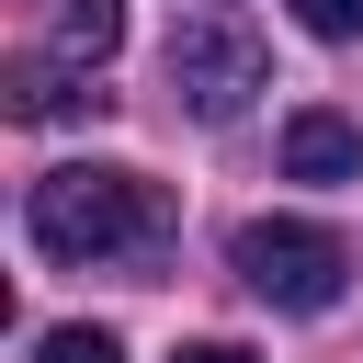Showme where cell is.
I'll return each instance as SVG.
<instances>
[{"instance_id":"9","label":"cell","mask_w":363,"mask_h":363,"mask_svg":"<svg viewBox=\"0 0 363 363\" xmlns=\"http://www.w3.org/2000/svg\"><path fill=\"white\" fill-rule=\"evenodd\" d=\"M170 363H261V352H250V340H182Z\"/></svg>"},{"instance_id":"7","label":"cell","mask_w":363,"mask_h":363,"mask_svg":"<svg viewBox=\"0 0 363 363\" xmlns=\"http://www.w3.org/2000/svg\"><path fill=\"white\" fill-rule=\"evenodd\" d=\"M79 102H102V91H68V68H23V113L45 125V113H79Z\"/></svg>"},{"instance_id":"4","label":"cell","mask_w":363,"mask_h":363,"mask_svg":"<svg viewBox=\"0 0 363 363\" xmlns=\"http://www.w3.org/2000/svg\"><path fill=\"white\" fill-rule=\"evenodd\" d=\"M284 170L295 182H363V125L352 113H284Z\"/></svg>"},{"instance_id":"1","label":"cell","mask_w":363,"mask_h":363,"mask_svg":"<svg viewBox=\"0 0 363 363\" xmlns=\"http://www.w3.org/2000/svg\"><path fill=\"white\" fill-rule=\"evenodd\" d=\"M23 227H34V250H45V261H125V250H147V238H159V182H147V170L68 159V170H45V182H34Z\"/></svg>"},{"instance_id":"3","label":"cell","mask_w":363,"mask_h":363,"mask_svg":"<svg viewBox=\"0 0 363 363\" xmlns=\"http://www.w3.org/2000/svg\"><path fill=\"white\" fill-rule=\"evenodd\" d=\"M261 91H272V45L238 11H182L170 23V102L193 125H238Z\"/></svg>"},{"instance_id":"8","label":"cell","mask_w":363,"mask_h":363,"mask_svg":"<svg viewBox=\"0 0 363 363\" xmlns=\"http://www.w3.org/2000/svg\"><path fill=\"white\" fill-rule=\"evenodd\" d=\"M295 23L329 34V45H352V34H363V0H295Z\"/></svg>"},{"instance_id":"2","label":"cell","mask_w":363,"mask_h":363,"mask_svg":"<svg viewBox=\"0 0 363 363\" xmlns=\"http://www.w3.org/2000/svg\"><path fill=\"white\" fill-rule=\"evenodd\" d=\"M227 261H238V284H250L261 306H284V318H329V306L352 295V250H340L318 216H250V227L227 238Z\"/></svg>"},{"instance_id":"5","label":"cell","mask_w":363,"mask_h":363,"mask_svg":"<svg viewBox=\"0 0 363 363\" xmlns=\"http://www.w3.org/2000/svg\"><path fill=\"white\" fill-rule=\"evenodd\" d=\"M125 45V0H57V57L68 68H102Z\"/></svg>"},{"instance_id":"6","label":"cell","mask_w":363,"mask_h":363,"mask_svg":"<svg viewBox=\"0 0 363 363\" xmlns=\"http://www.w3.org/2000/svg\"><path fill=\"white\" fill-rule=\"evenodd\" d=\"M34 363H125V340H113V329H45Z\"/></svg>"}]
</instances>
